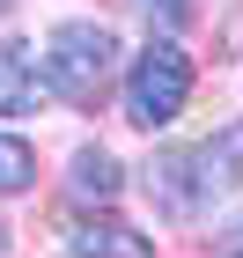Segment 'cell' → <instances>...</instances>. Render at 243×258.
Masks as SVG:
<instances>
[{"instance_id":"obj_1","label":"cell","mask_w":243,"mask_h":258,"mask_svg":"<svg viewBox=\"0 0 243 258\" xmlns=\"http://www.w3.org/2000/svg\"><path fill=\"white\" fill-rule=\"evenodd\" d=\"M243 184V118L221 125L199 148H170V155L147 162V199H155L170 221H199L214 199H228Z\"/></svg>"},{"instance_id":"obj_2","label":"cell","mask_w":243,"mask_h":258,"mask_svg":"<svg viewBox=\"0 0 243 258\" xmlns=\"http://www.w3.org/2000/svg\"><path fill=\"white\" fill-rule=\"evenodd\" d=\"M44 89L66 96L74 111H96L111 74H118V37L103 30V22H59L52 37H44Z\"/></svg>"},{"instance_id":"obj_3","label":"cell","mask_w":243,"mask_h":258,"mask_svg":"<svg viewBox=\"0 0 243 258\" xmlns=\"http://www.w3.org/2000/svg\"><path fill=\"white\" fill-rule=\"evenodd\" d=\"M184 103H192V59L170 37H155L140 59L125 67V118L140 125V133H162Z\"/></svg>"},{"instance_id":"obj_4","label":"cell","mask_w":243,"mask_h":258,"mask_svg":"<svg viewBox=\"0 0 243 258\" xmlns=\"http://www.w3.org/2000/svg\"><path fill=\"white\" fill-rule=\"evenodd\" d=\"M52 96V89H44V67H37V52H30V44H0V118H30V111H37V103Z\"/></svg>"},{"instance_id":"obj_5","label":"cell","mask_w":243,"mask_h":258,"mask_svg":"<svg viewBox=\"0 0 243 258\" xmlns=\"http://www.w3.org/2000/svg\"><path fill=\"white\" fill-rule=\"evenodd\" d=\"M66 251H125V258H147L155 243L133 236L125 221H66Z\"/></svg>"},{"instance_id":"obj_6","label":"cell","mask_w":243,"mask_h":258,"mask_svg":"<svg viewBox=\"0 0 243 258\" xmlns=\"http://www.w3.org/2000/svg\"><path fill=\"white\" fill-rule=\"evenodd\" d=\"M66 192H74V199H96V207H103V199H118V162L103 155V148H81V155H74V177H66Z\"/></svg>"},{"instance_id":"obj_7","label":"cell","mask_w":243,"mask_h":258,"mask_svg":"<svg viewBox=\"0 0 243 258\" xmlns=\"http://www.w3.org/2000/svg\"><path fill=\"white\" fill-rule=\"evenodd\" d=\"M30 184H37V148L0 133V192H30Z\"/></svg>"},{"instance_id":"obj_8","label":"cell","mask_w":243,"mask_h":258,"mask_svg":"<svg viewBox=\"0 0 243 258\" xmlns=\"http://www.w3.org/2000/svg\"><path fill=\"white\" fill-rule=\"evenodd\" d=\"M140 8H147V15L162 22V30H177V22L192 15V0H140Z\"/></svg>"},{"instance_id":"obj_9","label":"cell","mask_w":243,"mask_h":258,"mask_svg":"<svg viewBox=\"0 0 243 258\" xmlns=\"http://www.w3.org/2000/svg\"><path fill=\"white\" fill-rule=\"evenodd\" d=\"M214 243H221V251H243V214L228 221V229H221V236H214Z\"/></svg>"},{"instance_id":"obj_10","label":"cell","mask_w":243,"mask_h":258,"mask_svg":"<svg viewBox=\"0 0 243 258\" xmlns=\"http://www.w3.org/2000/svg\"><path fill=\"white\" fill-rule=\"evenodd\" d=\"M0 15H8V0H0Z\"/></svg>"},{"instance_id":"obj_11","label":"cell","mask_w":243,"mask_h":258,"mask_svg":"<svg viewBox=\"0 0 243 258\" xmlns=\"http://www.w3.org/2000/svg\"><path fill=\"white\" fill-rule=\"evenodd\" d=\"M0 236H8V229H0Z\"/></svg>"}]
</instances>
